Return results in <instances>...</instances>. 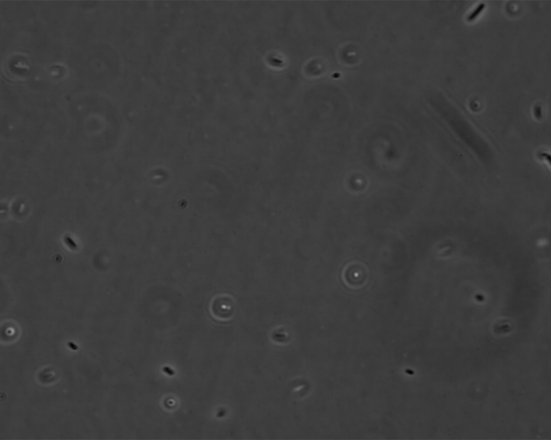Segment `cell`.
Wrapping results in <instances>:
<instances>
[{
	"label": "cell",
	"instance_id": "obj_1",
	"mask_svg": "<svg viewBox=\"0 0 551 440\" xmlns=\"http://www.w3.org/2000/svg\"><path fill=\"white\" fill-rule=\"evenodd\" d=\"M236 309V301L230 294L216 295L210 301L209 310L212 316L220 322H228L234 316Z\"/></svg>",
	"mask_w": 551,
	"mask_h": 440
},
{
	"label": "cell",
	"instance_id": "obj_2",
	"mask_svg": "<svg viewBox=\"0 0 551 440\" xmlns=\"http://www.w3.org/2000/svg\"><path fill=\"white\" fill-rule=\"evenodd\" d=\"M485 5L483 3L480 4L478 8L473 12L468 17L469 20H472L475 19L484 9Z\"/></svg>",
	"mask_w": 551,
	"mask_h": 440
}]
</instances>
